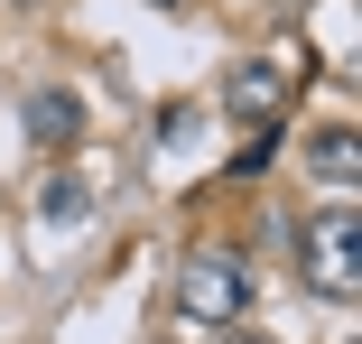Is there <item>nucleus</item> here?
<instances>
[{
    "label": "nucleus",
    "instance_id": "1",
    "mask_svg": "<svg viewBox=\"0 0 362 344\" xmlns=\"http://www.w3.org/2000/svg\"><path fill=\"white\" fill-rule=\"evenodd\" d=\"M353 233H362V205L353 195H325L316 214H298V260L325 298H353Z\"/></svg>",
    "mask_w": 362,
    "mask_h": 344
},
{
    "label": "nucleus",
    "instance_id": "2",
    "mask_svg": "<svg viewBox=\"0 0 362 344\" xmlns=\"http://www.w3.org/2000/svg\"><path fill=\"white\" fill-rule=\"evenodd\" d=\"M242 298H251V270H242L233 251L186 260V280H177V307H186V316H204V326H233V316H242Z\"/></svg>",
    "mask_w": 362,
    "mask_h": 344
},
{
    "label": "nucleus",
    "instance_id": "3",
    "mask_svg": "<svg viewBox=\"0 0 362 344\" xmlns=\"http://www.w3.org/2000/svg\"><path fill=\"white\" fill-rule=\"evenodd\" d=\"M288 65H233L223 75V112H242V121H279V103H288Z\"/></svg>",
    "mask_w": 362,
    "mask_h": 344
},
{
    "label": "nucleus",
    "instance_id": "4",
    "mask_svg": "<svg viewBox=\"0 0 362 344\" xmlns=\"http://www.w3.org/2000/svg\"><path fill=\"white\" fill-rule=\"evenodd\" d=\"M353 159H362V140H353V121H334V130H316L307 140V168L334 186V195H353Z\"/></svg>",
    "mask_w": 362,
    "mask_h": 344
},
{
    "label": "nucleus",
    "instance_id": "5",
    "mask_svg": "<svg viewBox=\"0 0 362 344\" xmlns=\"http://www.w3.org/2000/svg\"><path fill=\"white\" fill-rule=\"evenodd\" d=\"M75 130H84V103H75V93H37V103H28V140H37V149H65Z\"/></svg>",
    "mask_w": 362,
    "mask_h": 344
},
{
    "label": "nucleus",
    "instance_id": "6",
    "mask_svg": "<svg viewBox=\"0 0 362 344\" xmlns=\"http://www.w3.org/2000/svg\"><path fill=\"white\" fill-rule=\"evenodd\" d=\"M84 205H93L84 177H47V186H37V214H47V224H84Z\"/></svg>",
    "mask_w": 362,
    "mask_h": 344
},
{
    "label": "nucleus",
    "instance_id": "7",
    "mask_svg": "<svg viewBox=\"0 0 362 344\" xmlns=\"http://www.w3.org/2000/svg\"><path fill=\"white\" fill-rule=\"evenodd\" d=\"M279 140H288L279 121H251V140H242V159H233V168H242V177H260V168L279 159Z\"/></svg>",
    "mask_w": 362,
    "mask_h": 344
},
{
    "label": "nucleus",
    "instance_id": "8",
    "mask_svg": "<svg viewBox=\"0 0 362 344\" xmlns=\"http://www.w3.org/2000/svg\"><path fill=\"white\" fill-rule=\"evenodd\" d=\"M214 344H269V335H260V326H242V316H233V326H214Z\"/></svg>",
    "mask_w": 362,
    "mask_h": 344
},
{
    "label": "nucleus",
    "instance_id": "9",
    "mask_svg": "<svg viewBox=\"0 0 362 344\" xmlns=\"http://www.w3.org/2000/svg\"><path fill=\"white\" fill-rule=\"evenodd\" d=\"M158 10H177V0H158Z\"/></svg>",
    "mask_w": 362,
    "mask_h": 344
}]
</instances>
